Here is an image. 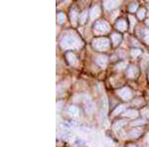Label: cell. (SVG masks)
Listing matches in <instances>:
<instances>
[{
	"instance_id": "2",
	"label": "cell",
	"mask_w": 149,
	"mask_h": 147,
	"mask_svg": "<svg viewBox=\"0 0 149 147\" xmlns=\"http://www.w3.org/2000/svg\"><path fill=\"white\" fill-rule=\"evenodd\" d=\"M93 47L97 51H107L109 48V40L107 38H97L93 41Z\"/></svg>"
},
{
	"instance_id": "18",
	"label": "cell",
	"mask_w": 149,
	"mask_h": 147,
	"mask_svg": "<svg viewBox=\"0 0 149 147\" xmlns=\"http://www.w3.org/2000/svg\"><path fill=\"white\" fill-rule=\"evenodd\" d=\"M86 19H88V11L81 12V13L80 14V16H79V21H80V23L81 24V25L86 23Z\"/></svg>"
},
{
	"instance_id": "14",
	"label": "cell",
	"mask_w": 149,
	"mask_h": 147,
	"mask_svg": "<svg viewBox=\"0 0 149 147\" xmlns=\"http://www.w3.org/2000/svg\"><path fill=\"white\" fill-rule=\"evenodd\" d=\"M121 35L118 34V33H113V34H111V41H112V44L113 46H117L119 44V43L121 42Z\"/></svg>"
},
{
	"instance_id": "7",
	"label": "cell",
	"mask_w": 149,
	"mask_h": 147,
	"mask_svg": "<svg viewBox=\"0 0 149 147\" xmlns=\"http://www.w3.org/2000/svg\"><path fill=\"white\" fill-rule=\"evenodd\" d=\"M66 58H67V60H68L69 64L71 65V66L76 67L77 65H78V59H77L76 55H74V53L68 52V53H67V55H66Z\"/></svg>"
},
{
	"instance_id": "8",
	"label": "cell",
	"mask_w": 149,
	"mask_h": 147,
	"mask_svg": "<svg viewBox=\"0 0 149 147\" xmlns=\"http://www.w3.org/2000/svg\"><path fill=\"white\" fill-rule=\"evenodd\" d=\"M126 75L129 79H134L137 77L138 75V69L135 66H129V68L127 69Z\"/></svg>"
},
{
	"instance_id": "28",
	"label": "cell",
	"mask_w": 149,
	"mask_h": 147,
	"mask_svg": "<svg viewBox=\"0 0 149 147\" xmlns=\"http://www.w3.org/2000/svg\"><path fill=\"white\" fill-rule=\"evenodd\" d=\"M129 20H130V22H131V29L134 27V24H135V19H134L133 16H129Z\"/></svg>"
},
{
	"instance_id": "5",
	"label": "cell",
	"mask_w": 149,
	"mask_h": 147,
	"mask_svg": "<svg viewBox=\"0 0 149 147\" xmlns=\"http://www.w3.org/2000/svg\"><path fill=\"white\" fill-rule=\"evenodd\" d=\"M83 100H84V103H85V109H86V113H88V114H90V113H93V110H95V105H93L92 98L88 95H85L83 98Z\"/></svg>"
},
{
	"instance_id": "22",
	"label": "cell",
	"mask_w": 149,
	"mask_h": 147,
	"mask_svg": "<svg viewBox=\"0 0 149 147\" xmlns=\"http://www.w3.org/2000/svg\"><path fill=\"white\" fill-rule=\"evenodd\" d=\"M130 54H131L132 57H138V56H140V55H141V51L139 49H132Z\"/></svg>"
},
{
	"instance_id": "31",
	"label": "cell",
	"mask_w": 149,
	"mask_h": 147,
	"mask_svg": "<svg viewBox=\"0 0 149 147\" xmlns=\"http://www.w3.org/2000/svg\"><path fill=\"white\" fill-rule=\"evenodd\" d=\"M128 147H136V146L135 145H129Z\"/></svg>"
},
{
	"instance_id": "15",
	"label": "cell",
	"mask_w": 149,
	"mask_h": 147,
	"mask_svg": "<svg viewBox=\"0 0 149 147\" xmlns=\"http://www.w3.org/2000/svg\"><path fill=\"white\" fill-rule=\"evenodd\" d=\"M70 17H71V22L76 25L77 24V18H78V12H77L76 9H72L71 13H70Z\"/></svg>"
},
{
	"instance_id": "6",
	"label": "cell",
	"mask_w": 149,
	"mask_h": 147,
	"mask_svg": "<svg viewBox=\"0 0 149 147\" xmlns=\"http://www.w3.org/2000/svg\"><path fill=\"white\" fill-rule=\"evenodd\" d=\"M118 5H119V1H111V0H109V1L103 2V7H104V9L107 11L116 8Z\"/></svg>"
},
{
	"instance_id": "17",
	"label": "cell",
	"mask_w": 149,
	"mask_h": 147,
	"mask_svg": "<svg viewBox=\"0 0 149 147\" xmlns=\"http://www.w3.org/2000/svg\"><path fill=\"white\" fill-rule=\"evenodd\" d=\"M124 110H125V105H118L115 109L113 110V112H112V115H118V114H120L121 112H123Z\"/></svg>"
},
{
	"instance_id": "10",
	"label": "cell",
	"mask_w": 149,
	"mask_h": 147,
	"mask_svg": "<svg viewBox=\"0 0 149 147\" xmlns=\"http://www.w3.org/2000/svg\"><path fill=\"white\" fill-rule=\"evenodd\" d=\"M115 27H116L117 30L123 32V31H125L127 29V22L124 19H119V20L116 21V23H115Z\"/></svg>"
},
{
	"instance_id": "3",
	"label": "cell",
	"mask_w": 149,
	"mask_h": 147,
	"mask_svg": "<svg viewBox=\"0 0 149 147\" xmlns=\"http://www.w3.org/2000/svg\"><path fill=\"white\" fill-rule=\"evenodd\" d=\"M93 31H95V34L102 35V34H105V33L109 32V31H110V26H109V24L107 22V21L98 20L97 22L95 24Z\"/></svg>"
},
{
	"instance_id": "30",
	"label": "cell",
	"mask_w": 149,
	"mask_h": 147,
	"mask_svg": "<svg viewBox=\"0 0 149 147\" xmlns=\"http://www.w3.org/2000/svg\"><path fill=\"white\" fill-rule=\"evenodd\" d=\"M146 24H147V25L149 26V19H147V20H146Z\"/></svg>"
},
{
	"instance_id": "26",
	"label": "cell",
	"mask_w": 149,
	"mask_h": 147,
	"mask_svg": "<svg viewBox=\"0 0 149 147\" xmlns=\"http://www.w3.org/2000/svg\"><path fill=\"white\" fill-rule=\"evenodd\" d=\"M142 103H143V100H141V98H138V100H134V102H133V105H136V107H140Z\"/></svg>"
},
{
	"instance_id": "20",
	"label": "cell",
	"mask_w": 149,
	"mask_h": 147,
	"mask_svg": "<svg viewBox=\"0 0 149 147\" xmlns=\"http://www.w3.org/2000/svg\"><path fill=\"white\" fill-rule=\"evenodd\" d=\"M65 19H66V17H65V14L64 13H59V14H58V16H57L58 23H60V24L64 23Z\"/></svg>"
},
{
	"instance_id": "11",
	"label": "cell",
	"mask_w": 149,
	"mask_h": 147,
	"mask_svg": "<svg viewBox=\"0 0 149 147\" xmlns=\"http://www.w3.org/2000/svg\"><path fill=\"white\" fill-rule=\"evenodd\" d=\"M107 61H109L107 57V56H103V55H100V56H98V57L97 58V60H95L97 64L100 67H102V68H104V67H107Z\"/></svg>"
},
{
	"instance_id": "4",
	"label": "cell",
	"mask_w": 149,
	"mask_h": 147,
	"mask_svg": "<svg viewBox=\"0 0 149 147\" xmlns=\"http://www.w3.org/2000/svg\"><path fill=\"white\" fill-rule=\"evenodd\" d=\"M116 93L118 95V96L120 98H122L123 100H129L132 98V91L129 90L128 88H123L120 90H117Z\"/></svg>"
},
{
	"instance_id": "1",
	"label": "cell",
	"mask_w": 149,
	"mask_h": 147,
	"mask_svg": "<svg viewBox=\"0 0 149 147\" xmlns=\"http://www.w3.org/2000/svg\"><path fill=\"white\" fill-rule=\"evenodd\" d=\"M83 43L80 38L74 34H68L64 36L61 40V46L65 50L69 49H79L81 47Z\"/></svg>"
},
{
	"instance_id": "13",
	"label": "cell",
	"mask_w": 149,
	"mask_h": 147,
	"mask_svg": "<svg viewBox=\"0 0 149 147\" xmlns=\"http://www.w3.org/2000/svg\"><path fill=\"white\" fill-rule=\"evenodd\" d=\"M123 116H126V117H128V118L134 119L138 116V111L135 109H127L124 111Z\"/></svg>"
},
{
	"instance_id": "19",
	"label": "cell",
	"mask_w": 149,
	"mask_h": 147,
	"mask_svg": "<svg viewBox=\"0 0 149 147\" xmlns=\"http://www.w3.org/2000/svg\"><path fill=\"white\" fill-rule=\"evenodd\" d=\"M125 124H126V120H118V121H116L113 124V129L117 130V129L121 128V127H123Z\"/></svg>"
},
{
	"instance_id": "27",
	"label": "cell",
	"mask_w": 149,
	"mask_h": 147,
	"mask_svg": "<svg viewBox=\"0 0 149 147\" xmlns=\"http://www.w3.org/2000/svg\"><path fill=\"white\" fill-rule=\"evenodd\" d=\"M145 123V121H144V120H137V121H133L132 122V125H142V124H144Z\"/></svg>"
},
{
	"instance_id": "9",
	"label": "cell",
	"mask_w": 149,
	"mask_h": 147,
	"mask_svg": "<svg viewBox=\"0 0 149 147\" xmlns=\"http://www.w3.org/2000/svg\"><path fill=\"white\" fill-rule=\"evenodd\" d=\"M100 15V6H97V5L93 6V7H92V9H91V11H90L91 19H92V20H95V19H97Z\"/></svg>"
},
{
	"instance_id": "12",
	"label": "cell",
	"mask_w": 149,
	"mask_h": 147,
	"mask_svg": "<svg viewBox=\"0 0 149 147\" xmlns=\"http://www.w3.org/2000/svg\"><path fill=\"white\" fill-rule=\"evenodd\" d=\"M68 112H69V114L71 115L72 117H74V118L80 115V109H79L76 105H71V107H69Z\"/></svg>"
},
{
	"instance_id": "29",
	"label": "cell",
	"mask_w": 149,
	"mask_h": 147,
	"mask_svg": "<svg viewBox=\"0 0 149 147\" xmlns=\"http://www.w3.org/2000/svg\"><path fill=\"white\" fill-rule=\"evenodd\" d=\"M125 64L126 63H120V64L117 65V69H123L125 67Z\"/></svg>"
},
{
	"instance_id": "32",
	"label": "cell",
	"mask_w": 149,
	"mask_h": 147,
	"mask_svg": "<svg viewBox=\"0 0 149 147\" xmlns=\"http://www.w3.org/2000/svg\"><path fill=\"white\" fill-rule=\"evenodd\" d=\"M148 79H149V75H148Z\"/></svg>"
},
{
	"instance_id": "25",
	"label": "cell",
	"mask_w": 149,
	"mask_h": 147,
	"mask_svg": "<svg viewBox=\"0 0 149 147\" xmlns=\"http://www.w3.org/2000/svg\"><path fill=\"white\" fill-rule=\"evenodd\" d=\"M141 113H142V115L145 118H149V107H145L142 109V111H141Z\"/></svg>"
},
{
	"instance_id": "21",
	"label": "cell",
	"mask_w": 149,
	"mask_h": 147,
	"mask_svg": "<svg viewBox=\"0 0 149 147\" xmlns=\"http://www.w3.org/2000/svg\"><path fill=\"white\" fill-rule=\"evenodd\" d=\"M145 13H146L145 9H140V10L137 12V17H138V19L142 20V19L145 17Z\"/></svg>"
},
{
	"instance_id": "24",
	"label": "cell",
	"mask_w": 149,
	"mask_h": 147,
	"mask_svg": "<svg viewBox=\"0 0 149 147\" xmlns=\"http://www.w3.org/2000/svg\"><path fill=\"white\" fill-rule=\"evenodd\" d=\"M138 8V4L137 3H131L128 7V10L130 12H135L136 9Z\"/></svg>"
},
{
	"instance_id": "16",
	"label": "cell",
	"mask_w": 149,
	"mask_h": 147,
	"mask_svg": "<svg viewBox=\"0 0 149 147\" xmlns=\"http://www.w3.org/2000/svg\"><path fill=\"white\" fill-rule=\"evenodd\" d=\"M141 36H142V39L146 44L149 45V30L148 29H143L141 30Z\"/></svg>"
},
{
	"instance_id": "23",
	"label": "cell",
	"mask_w": 149,
	"mask_h": 147,
	"mask_svg": "<svg viewBox=\"0 0 149 147\" xmlns=\"http://www.w3.org/2000/svg\"><path fill=\"white\" fill-rule=\"evenodd\" d=\"M140 134H141V130H138L137 131V129H134V130H132L130 133H129V135H130L131 137H138Z\"/></svg>"
}]
</instances>
